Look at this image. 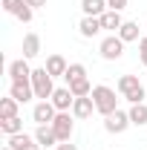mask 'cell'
<instances>
[{"label": "cell", "mask_w": 147, "mask_h": 150, "mask_svg": "<svg viewBox=\"0 0 147 150\" xmlns=\"http://www.w3.org/2000/svg\"><path fill=\"white\" fill-rule=\"evenodd\" d=\"M66 87L69 84H75V81H81V78H87V67L84 64H69V69H66Z\"/></svg>", "instance_id": "obj_22"}, {"label": "cell", "mask_w": 147, "mask_h": 150, "mask_svg": "<svg viewBox=\"0 0 147 150\" xmlns=\"http://www.w3.org/2000/svg\"><path fill=\"white\" fill-rule=\"evenodd\" d=\"M18 115V101L9 95V98H0V118H15Z\"/></svg>", "instance_id": "obj_23"}, {"label": "cell", "mask_w": 147, "mask_h": 150, "mask_svg": "<svg viewBox=\"0 0 147 150\" xmlns=\"http://www.w3.org/2000/svg\"><path fill=\"white\" fill-rule=\"evenodd\" d=\"M66 69H69V64H66L64 55H49L46 58V72L52 75V78H64Z\"/></svg>", "instance_id": "obj_12"}, {"label": "cell", "mask_w": 147, "mask_h": 150, "mask_svg": "<svg viewBox=\"0 0 147 150\" xmlns=\"http://www.w3.org/2000/svg\"><path fill=\"white\" fill-rule=\"evenodd\" d=\"M118 93L127 98L130 104H141L144 101V84L139 81V75H121L118 78Z\"/></svg>", "instance_id": "obj_2"}, {"label": "cell", "mask_w": 147, "mask_h": 150, "mask_svg": "<svg viewBox=\"0 0 147 150\" xmlns=\"http://www.w3.org/2000/svg\"><path fill=\"white\" fill-rule=\"evenodd\" d=\"M40 55V38L35 35V32H29V35L23 38V58L26 61H32V58Z\"/></svg>", "instance_id": "obj_16"}, {"label": "cell", "mask_w": 147, "mask_h": 150, "mask_svg": "<svg viewBox=\"0 0 147 150\" xmlns=\"http://www.w3.org/2000/svg\"><path fill=\"white\" fill-rule=\"evenodd\" d=\"M107 6H110L112 12H121V9L127 6V0H107Z\"/></svg>", "instance_id": "obj_28"}, {"label": "cell", "mask_w": 147, "mask_h": 150, "mask_svg": "<svg viewBox=\"0 0 147 150\" xmlns=\"http://www.w3.org/2000/svg\"><path fill=\"white\" fill-rule=\"evenodd\" d=\"M9 95H12L18 104H26V101H32V98H35L32 81H12V90H9Z\"/></svg>", "instance_id": "obj_9"}, {"label": "cell", "mask_w": 147, "mask_h": 150, "mask_svg": "<svg viewBox=\"0 0 147 150\" xmlns=\"http://www.w3.org/2000/svg\"><path fill=\"white\" fill-rule=\"evenodd\" d=\"M23 6H26V0H3V9H6L9 15H18Z\"/></svg>", "instance_id": "obj_25"}, {"label": "cell", "mask_w": 147, "mask_h": 150, "mask_svg": "<svg viewBox=\"0 0 147 150\" xmlns=\"http://www.w3.org/2000/svg\"><path fill=\"white\" fill-rule=\"evenodd\" d=\"M32 90H35V98H40V101H49L52 93L58 90L55 84H52V75L46 72V67L32 69Z\"/></svg>", "instance_id": "obj_3"}, {"label": "cell", "mask_w": 147, "mask_h": 150, "mask_svg": "<svg viewBox=\"0 0 147 150\" xmlns=\"http://www.w3.org/2000/svg\"><path fill=\"white\" fill-rule=\"evenodd\" d=\"M101 29H104V26H101V18H87V15H84V20L78 23V32H81V38H95Z\"/></svg>", "instance_id": "obj_13"}, {"label": "cell", "mask_w": 147, "mask_h": 150, "mask_svg": "<svg viewBox=\"0 0 147 150\" xmlns=\"http://www.w3.org/2000/svg\"><path fill=\"white\" fill-rule=\"evenodd\" d=\"M98 52H101L104 61H118V58L124 55V40H121L118 35H110V38H104V40H101Z\"/></svg>", "instance_id": "obj_4"}, {"label": "cell", "mask_w": 147, "mask_h": 150, "mask_svg": "<svg viewBox=\"0 0 147 150\" xmlns=\"http://www.w3.org/2000/svg\"><path fill=\"white\" fill-rule=\"evenodd\" d=\"M12 150H26L29 144H35V136H26V133H18V136H9V142H6Z\"/></svg>", "instance_id": "obj_20"}, {"label": "cell", "mask_w": 147, "mask_h": 150, "mask_svg": "<svg viewBox=\"0 0 147 150\" xmlns=\"http://www.w3.org/2000/svg\"><path fill=\"white\" fill-rule=\"evenodd\" d=\"M52 104H55V110L58 112H69L72 110V104H75V95L69 87H58L55 93H52V98H49Z\"/></svg>", "instance_id": "obj_7"}, {"label": "cell", "mask_w": 147, "mask_h": 150, "mask_svg": "<svg viewBox=\"0 0 147 150\" xmlns=\"http://www.w3.org/2000/svg\"><path fill=\"white\" fill-rule=\"evenodd\" d=\"M92 110H95L92 95H87V98H75V104H72V115H75V118H90Z\"/></svg>", "instance_id": "obj_14"}, {"label": "cell", "mask_w": 147, "mask_h": 150, "mask_svg": "<svg viewBox=\"0 0 147 150\" xmlns=\"http://www.w3.org/2000/svg\"><path fill=\"white\" fill-rule=\"evenodd\" d=\"M32 12H35L32 6H23V9H20V12H18V15H15V18H18L20 23H29V20H32Z\"/></svg>", "instance_id": "obj_26"}, {"label": "cell", "mask_w": 147, "mask_h": 150, "mask_svg": "<svg viewBox=\"0 0 147 150\" xmlns=\"http://www.w3.org/2000/svg\"><path fill=\"white\" fill-rule=\"evenodd\" d=\"M55 150H78V147H75V144H69V142H61Z\"/></svg>", "instance_id": "obj_30"}, {"label": "cell", "mask_w": 147, "mask_h": 150, "mask_svg": "<svg viewBox=\"0 0 147 150\" xmlns=\"http://www.w3.org/2000/svg\"><path fill=\"white\" fill-rule=\"evenodd\" d=\"M81 9L87 18H101L110 6H107V0H81Z\"/></svg>", "instance_id": "obj_15"}, {"label": "cell", "mask_w": 147, "mask_h": 150, "mask_svg": "<svg viewBox=\"0 0 147 150\" xmlns=\"http://www.w3.org/2000/svg\"><path fill=\"white\" fill-rule=\"evenodd\" d=\"M92 101H95V112H101V115H110V112L118 110L115 90H112V87H107V84L92 87Z\"/></svg>", "instance_id": "obj_1"}, {"label": "cell", "mask_w": 147, "mask_h": 150, "mask_svg": "<svg viewBox=\"0 0 147 150\" xmlns=\"http://www.w3.org/2000/svg\"><path fill=\"white\" fill-rule=\"evenodd\" d=\"M130 124H133V121H130V112H124V110H115V112H110V115H104V130L115 133V136L124 133Z\"/></svg>", "instance_id": "obj_5"}, {"label": "cell", "mask_w": 147, "mask_h": 150, "mask_svg": "<svg viewBox=\"0 0 147 150\" xmlns=\"http://www.w3.org/2000/svg\"><path fill=\"white\" fill-rule=\"evenodd\" d=\"M26 6H32V9H40V6H46V0H26Z\"/></svg>", "instance_id": "obj_29"}, {"label": "cell", "mask_w": 147, "mask_h": 150, "mask_svg": "<svg viewBox=\"0 0 147 150\" xmlns=\"http://www.w3.org/2000/svg\"><path fill=\"white\" fill-rule=\"evenodd\" d=\"M0 130L6 133V136H18V133H23V121H20L18 115L15 118H0Z\"/></svg>", "instance_id": "obj_21"}, {"label": "cell", "mask_w": 147, "mask_h": 150, "mask_svg": "<svg viewBox=\"0 0 147 150\" xmlns=\"http://www.w3.org/2000/svg\"><path fill=\"white\" fill-rule=\"evenodd\" d=\"M55 115H58V110H55V104H52V101H37L35 110H32V118H35L37 124H52V121H55Z\"/></svg>", "instance_id": "obj_8"}, {"label": "cell", "mask_w": 147, "mask_h": 150, "mask_svg": "<svg viewBox=\"0 0 147 150\" xmlns=\"http://www.w3.org/2000/svg\"><path fill=\"white\" fill-rule=\"evenodd\" d=\"M101 26H104V29H112V32H118V29L124 26L121 12H112V9H107V12L101 15Z\"/></svg>", "instance_id": "obj_17"}, {"label": "cell", "mask_w": 147, "mask_h": 150, "mask_svg": "<svg viewBox=\"0 0 147 150\" xmlns=\"http://www.w3.org/2000/svg\"><path fill=\"white\" fill-rule=\"evenodd\" d=\"M52 130H55L58 142H69V139H72V130H75L72 115H69V112H58L55 121H52Z\"/></svg>", "instance_id": "obj_6"}, {"label": "cell", "mask_w": 147, "mask_h": 150, "mask_svg": "<svg viewBox=\"0 0 147 150\" xmlns=\"http://www.w3.org/2000/svg\"><path fill=\"white\" fill-rule=\"evenodd\" d=\"M144 29H147V26H144Z\"/></svg>", "instance_id": "obj_33"}, {"label": "cell", "mask_w": 147, "mask_h": 150, "mask_svg": "<svg viewBox=\"0 0 147 150\" xmlns=\"http://www.w3.org/2000/svg\"><path fill=\"white\" fill-rule=\"evenodd\" d=\"M35 142L40 144V147H58V144H61V142H58V136H55V130H52V124H37Z\"/></svg>", "instance_id": "obj_11"}, {"label": "cell", "mask_w": 147, "mask_h": 150, "mask_svg": "<svg viewBox=\"0 0 147 150\" xmlns=\"http://www.w3.org/2000/svg\"><path fill=\"white\" fill-rule=\"evenodd\" d=\"M26 150H40V144H37V142H35V144H29V147H26Z\"/></svg>", "instance_id": "obj_31"}, {"label": "cell", "mask_w": 147, "mask_h": 150, "mask_svg": "<svg viewBox=\"0 0 147 150\" xmlns=\"http://www.w3.org/2000/svg\"><path fill=\"white\" fill-rule=\"evenodd\" d=\"M139 32H141V29H139V23H133V20H124V26H121L115 35L121 38L124 43H130V40H141V38H139Z\"/></svg>", "instance_id": "obj_18"}, {"label": "cell", "mask_w": 147, "mask_h": 150, "mask_svg": "<svg viewBox=\"0 0 147 150\" xmlns=\"http://www.w3.org/2000/svg\"><path fill=\"white\" fill-rule=\"evenodd\" d=\"M139 58H141V64L147 67V38H141V40H139Z\"/></svg>", "instance_id": "obj_27"}, {"label": "cell", "mask_w": 147, "mask_h": 150, "mask_svg": "<svg viewBox=\"0 0 147 150\" xmlns=\"http://www.w3.org/2000/svg\"><path fill=\"white\" fill-rule=\"evenodd\" d=\"M127 112H130V121H133L136 127H144L147 124V104L144 101H141V104H133Z\"/></svg>", "instance_id": "obj_19"}, {"label": "cell", "mask_w": 147, "mask_h": 150, "mask_svg": "<svg viewBox=\"0 0 147 150\" xmlns=\"http://www.w3.org/2000/svg\"><path fill=\"white\" fill-rule=\"evenodd\" d=\"M69 90H72V95H75V98H87V95H92V84L87 81V78H81V81L69 84Z\"/></svg>", "instance_id": "obj_24"}, {"label": "cell", "mask_w": 147, "mask_h": 150, "mask_svg": "<svg viewBox=\"0 0 147 150\" xmlns=\"http://www.w3.org/2000/svg\"><path fill=\"white\" fill-rule=\"evenodd\" d=\"M0 150H12V147H9V144H6V147H0Z\"/></svg>", "instance_id": "obj_32"}, {"label": "cell", "mask_w": 147, "mask_h": 150, "mask_svg": "<svg viewBox=\"0 0 147 150\" xmlns=\"http://www.w3.org/2000/svg\"><path fill=\"white\" fill-rule=\"evenodd\" d=\"M9 78H12V81H32V67H29V61H26V58L12 61V64H9Z\"/></svg>", "instance_id": "obj_10"}]
</instances>
